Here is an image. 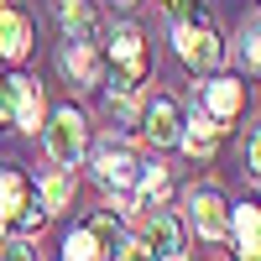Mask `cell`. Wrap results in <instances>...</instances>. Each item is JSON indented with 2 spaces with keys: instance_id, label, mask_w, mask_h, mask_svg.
Listing matches in <instances>:
<instances>
[{
  "instance_id": "cell-1",
  "label": "cell",
  "mask_w": 261,
  "mask_h": 261,
  "mask_svg": "<svg viewBox=\"0 0 261 261\" xmlns=\"http://www.w3.org/2000/svg\"><path fill=\"white\" fill-rule=\"evenodd\" d=\"M105 58H110V84H115V89H110V105L130 115V105H136L141 84L151 79V53H146L141 27L120 21V27L105 37Z\"/></svg>"
},
{
  "instance_id": "cell-2",
  "label": "cell",
  "mask_w": 261,
  "mask_h": 261,
  "mask_svg": "<svg viewBox=\"0 0 261 261\" xmlns=\"http://www.w3.org/2000/svg\"><path fill=\"white\" fill-rule=\"evenodd\" d=\"M172 53L183 58V68L214 73L225 63V42H220V32L209 27V16H193V21H172Z\"/></svg>"
},
{
  "instance_id": "cell-3",
  "label": "cell",
  "mask_w": 261,
  "mask_h": 261,
  "mask_svg": "<svg viewBox=\"0 0 261 261\" xmlns=\"http://www.w3.org/2000/svg\"><path fill=\"white\" fill-rule=\"evenodd\" d=\"M94 178L99 188H110L115 193V204L130 214L136 209V178H141V162H136V151H130L125 141H105L94 151Z\"/></svg>"
},
{
  "instance_id": "cell-4",
  "label": "cell",
  "mask_w": 261,
  "mask_h": 261,
  "mask_svg": "<svg viewBox=\"0 0 261 261\" xmlns=\"http://www.w3.org/2000/svg\"><path fill=\"white\" fill-rule=\"evenodd\" d=\"M42 141H47V157L58 167H79L84 151H89V120H84V110H73V105L53 110L42 120Z\"/></svg>"
},
{
  "instance_id": "cell-5",
  "label": "cell",
  "mask_w": 261,
  "mask_h": 261,
  "mask_svg": "<svg viewBox=\"0 0 261 261\" xmlns=\"http://www.w3.org/2000/svg\"><path fill=\"white\" fill-rule=\"evenodd\" d=\"M188 225L199 230V241H225L230 235V204L214 183H193L188 188Z\"/></svg>"
},
{
  "instance_id": "cell-6",
  "label": "cell",
  "mask_w": 261,
  "mask_h": 261,
  "mask_svg": "<svg viewBox=\"0 0 261 261\" xmlns=\"http://www.w3.org/2000/svg\"><path fill=\"white\" fill-rule=\"evenodd\" d=\"M136 125H141V136L157 146V151H162V146H178V136H183V110H178V99H172V94H151V99L141 105Z\"/></svg>"
},
{
  "instance_id": "cell-7",
  "label": "cell",
  "mask_w": 261,
  "mask_h": 261,
  "mask_svg": "<svg viewBox=\"0 0 261 261\" xmlns=\"http://www.w3.org/2000/svg\"><path fill=\"white\" fill-rule=\"evenodd\" d=\"M141 246L146 256H162V261H178L183 256V225H178V214H167L162 204L146 214V230H141Z\"/></svg>"
},
{
  "instance_id": "cell-8",
  "label": "cell",
  "mask_w": 261,
  "mask_h": 261,
  "mask_svg": "<svg viewBox=\"0 0 261 261\" xmlns=\"http://www.w3.org/2000/svg\"><path fill=\"white\" fill-rule=\"evenodd\" d=\"M63 73H68L73 89H94V84H105V63H99V42H73L68 37V47H63Z\"/></svg>"
},
{
  "instance_id": "cell-9",
  "label": "cell",
  "mask_w": 261,
  "mask_h": 261,
  "mask_svg": "<svg viewBox=\"0 0 261 261\" xmlns=\"http://www.w3.org/2000/svg\"><path fill=\"white\" fill-rule=\"evenodd\" d=\"M47 120V105H42V84L37 79H11V125L16 130H42Z\"/></svg>"
},
{
  "instance_id": "cell-10",
  "label": "cell",
  "mask_w": 261,
  "mask_h": 261,
  "mask_svg": "<svg viewBox=\"0 0 261 261\" xmlns=\"http://www.w3.org/2000/svg\"><path fill=\"white\" fill-rule=\"evenodd\" d=\"M199 105H204V110L214 115V120H235V115H241L246 110V84L241 79H235V73H225V79H209L204 84V94H199Z\"/></svg>"
},
{
  "instance_id": "cell-11",
  "label": "cell",
  "mask_w": 261,
  "mask_h": 261,
  "mask_svg": "<svg viewBox=\"0 0 261 261\" xmlns=\"http://www.w3.org/2000/svg\"><path fill=\"white\" fill-rule=\"evenodd\" d=\"M58 21H63V37L73 42H105V21L94 0H58Z\"/></svg>"
},
{
  "instance_id": "cell-12",
  "label": "cell",
  "mask_w": 261,
  "mask_h": 261,
  "mask_svg": "<svg viewBox=\"0 0 261 261\" xmlns=\"http://www.w3.org/2000/svg\"><path fill=\"white\" fill-rule=\"evenodd\" d=\"M220 130H225V125L199 105L193 115H183V136H178V146L188 151V157H214V146H220Z\"/></svg>"
},
{
  "instance_id": "cell-13",
  "label": "cell",
  "mask_w": 261,
  "mask_h": 261,
  "mask_svg": "<svg viewBox=\"0 0 261 261\" xmlns=\"http://www.w3.org/2000/svg\"><path fill=\"white\" fill-rule=\"evenodd\" d=\"M32 53V16L0 6V63H21Z\"/></svg>"
},
{
  "instance_id": "cell-14",
  "label": "cell",
  "mask_w": 261,
  "mask_h": 261,
  "mask_svg": "<svg viewBox=\"0 0 261 261\" xmlns=\"http://www.w3.org/2000/svg\"><path fill=\"white\" fill-rule=\"evenodd\" d=\"M230 235H235V256L246 261H261V204H241L230 209Z\"/></svg>"
},
{
  "instance_id": "cell-15",
  "label": "cell",
  "mask_w": 261,
  "mask_h": 261,
  "mask_svg": "<svg viewBox=\"0 0 261 261\" xmlns=\"http://www.w3.org/2000/svg\"><path fill=\"white\" fill-rule=\"evenodd\" d=\"M89 230H94V241H99V256H125V241H130V235H125V225L115 220V209H110V214H94Z\"/></svg>"
},
{
  "instance_id": "cell-16",
  "label": "cell",
  "mask_w": 261,
  "mask_h": 261,
  "mask_svg": "<svg viewBox=\"0 0 261 261\" xmlns=\"http://www.w3.org/2000/svg\"><path fill=\"white\" fill-rule=\"evenodd\" d=\"M37 199L47 204L53 214H58V209H68V199H73V167H58V172H47V178L37 183Z\"/></svg>"
},
{
  "instance_id": "cell-17",
  "label": "cell",
  "mask_w": 261,
  "mask_h": 261,
  "mask_svg": "<svg viewBox=\"0 0 261 261\" xmlns=\"http://www.w3.org/2000/svg\"><path fill=\"white\" fill-rule=\"evenodd\" d=\"M167 188H172L167 167H141V178H136V209H157L167 199Z\"/></svg>"
},
{
  "instance_id": "cell-18",
  "label": "cell",
  "mask_w": 261,
  "mask_h": 261,
  "mask_svg": "<svg viewBox=\"0 0 261 261\" xmlns=\"http://www.w3.org/2000/svg\"><path fill=\"white\" fill-rule=\"evenodd\" d=\"M27 199H32V183L21 178L16 167H6V172H0V214L11 220V214H16L21 204H27Z\"/></svg>"
},
{
  "instance_id": "cell-19",
  "label": "cell",
  "mask_w": 261,
  "mask_h": 261,
  "mask_svg": "<svg viewBox=\"0 0 261 261\" xmlns=\"http://www.w3.org/2000/svg\"><path fill=\"white\" fill-rule=\"evenodd\" d=\"M47 220H53V209L42 204V199H37V204L27 199V204H21V209L11 214V225H16V235H32V241L42 235V225H47Z\"/></svg>"
},
{
  "instance_id": "cell-20",
  "label": "cell",
  "mask_w": 261,
  "mask_h": 261,
  "mask_svg": "<svg viewBox=\"0 0 261 261\" xmlns=\"http://www.w3.org/2000/svg\"><path fill=\"white\" fill-rule=\"evenodd\" d=\"M63 256H68V261H94V256H99V241H94L89 220L68 230V241H63Z\"/></svg>"
},
{
  "instance_id": "cell-21",
  "label": "cell",
  "mask_w": 261,
  "mask_h": 261,
  "mask_svg": "<svg viewBox=\"0 0 261 261\" xmlns=\"http://www.w3.org/2000/svg\"><path fill=\"white\" fill-rule=\"evenodd\" d=\"M241 73H261V27L241 32Z\"/></svg>"
},
{
  "instance_id": "cell-22",
  "label": "cell",
  "mask_w": 261,
  "mask_h": 261,
  "mask_svg": "<svg viewBox=\"0 0 261 261\" xmlns=\"http://www.w3.org/2000/svg\"><path fill=\"white\" fill-rule=\"evenodd\" d=\"M157 6H162L172 21H193V16H204V0H157Z\"/></svg>"
},
{
  "instance_id": "cell-23",
  "label": "cell",
  "mask_w": 261,
  "mask_h": 261,
  "mask_svg": "<svg viewBox=\"0 0 261 261\" xmlns=\"http://www.w3.org/2000/svg\"><path fill=\"white\" fill-rule=\"evenodd\" d=\"M246 162H251V178L261 183V125L251 130V141H246Z\"/></svg>"
},
{
  "instance_id": "cell-24",
  "label": "cell",
  "mask_w": 261,
  "mask_h": 261,
  "mask_svg": "<svg viewBox=\"0 0 261 261\" xmlns=\"http://www.w3.org/2000/svg\"><path fill=\"white\" fill-rule=\"evenodd\" d=\"M0 256H11V261H21V256H32V235H11V241L0 246Z\"/></svg>"
},
{
  "instance_id": "cell-25",
  "label": "cell",
  "mask_w": 261,
  "mask_h": 261,
  "mask_svg": "<svg viewBox=\"0 0 261 261\" xmlns=\"http://www.w3.org/2000/svg\"><path fill=\"white\" fill-rule=\"evenodd\" d=\"M0 125H11V79H0Z\"/></svg>"
},
{
  "instance_id": "cell-26",
  "label": "cell",
  "mask_w": 261,
  "mask_h": 261,
  "mask_svg": "<svg viewBox=\"0 0 261 261\" xmlns=\"http://www.w3.org/2000/svg\"><path fill=\"white\" fill-rule=\"evenodd\" d=\"M115 6H125V11H130V6H141V0H115Z\"/></svg>"
},
{
  "instance_id": "cell-27",
  "label": "cell",
  "mask_w": 261,
  "mask_h": 261,
  "mask_svg": "<svg viewBox=\"0 0 261 261\" xmlns=\"http://www.w3.org/2000/svg\"><path fill=\"white\" fill-rule=\"evenodd\" d=\"M0 235H6V214H0Z\"/></svg>"
},
{
  "instance_id": "cell-28",
  "label": "cell",
  "mask_w": 261,
  "mask_h": 261,
  "mask_svg": "<svg viewBox=\"0 0 261 261\" xmlns=\"http://www.w3.org/2000/svg\"><path fill=\"white\" fill-rule=\"evenodd\" d=\"M0 6H6V0H0Z\"/></svg>"
}]
</instances>
